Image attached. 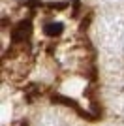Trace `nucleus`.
I'll return each instance as SVG.
<instances>
[{"instance_id":"obj_1","label":"nucleus","mask_w":124,"mask_h":126,"mask_svg":"<svg viewBox=\"0 0 124 126\" xmlns=\"http://www.w3.org/2000/svg\"><path fill=\"white\" fill-rule=\"evenodd\" d=\"M60 32H62L60 23H49V25H45V34H49V36H58Z\"/></svg>"}]
</instances>
